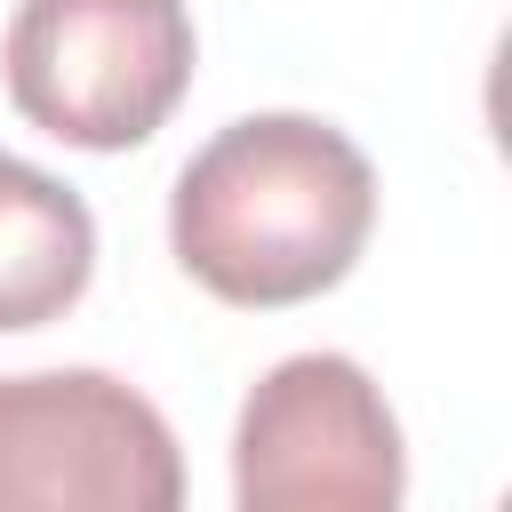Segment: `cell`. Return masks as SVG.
<instances>
[{
	"mask_svg": "<svg viewBox=\"0 0 512 512\" xmlns=\"http://www.w3.org/2000/svg\"><path fill=\"white\" fill-rule=\"evenodd\" d=\"M368 232L376 168L336 120L312 112H248L216 128L168 192L176 264L240 312L328 296L360 264Z\"/></svg>",
	"mask_w": 512,
	"mask_h": 512,
	"instance_id": "obj_1",
	"label": "cell"
},
{
	"mask_svg": "<svg viewBox=\"0 0 512 512\" xmlns=\"http://www.w3.org/2000/svg\"><path fill=\"white\" fill-rule=\"evenodd\" d=\"M200 64L184 0H16L8 16V104L72 144L128 152L168 128Z\"/></svg>",
	"mask_w": 512,
	"mask_h": 512,
	"instance_id": "obj_2",
	"label": "cell"
},
{
	"mask_svg": "<svg viewBox=\"0 0 512 512\" xmlns=\"http://www.w3.org/2000/svg\"><path fill=\"white\" fill-rule=\"evenodd\" d=\"M408 488V448L344 352H296L264 368L232 424V496L240 512H392Z\"/></svg>",
	"mask_w": 512,
	"mask_h": 512,
	"instance_id": "obj_3",
	"label": "cell"
},
{
	"mask_svg": "<svg viewBox=\"0 0 512 512\" xmlns=\"http://www.w3.org/2000/svg\"><path fill=\"white\" fill-rule=\"evenodd\" d=\"M176 512L184 456L168 416L104 368L0 376V512Z\"/></svg>",
	"mask_w": 512,
	"mask_h": 512,
	"instance_id": "obj_4",
	"label": "cell"
},
{
	"mask_svg": "<svg viewBox=\"0 0 512 512\" xmlns=\"http://www.w3.org/2000/svg\"><path fill=\"white\" fill-rule=\"evenodd\" d=\"M96 280V216L48 168L0 152V336L64 320Z\"/></svg>",
	"mask_w": 512,
	"mask_h": 512,
	"instance_id": "obj_5",
	"label": "cell"
}]
</instances>
